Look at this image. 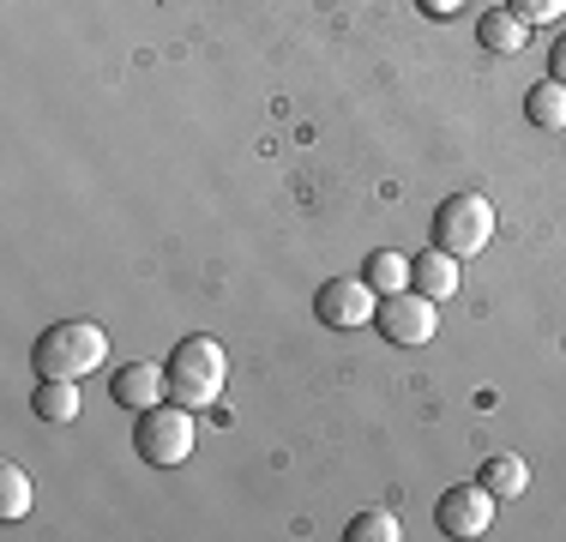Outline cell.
I'll list each match as a JSON object with an SVG mask.
<instances>
[{
	"mask_svg": "<svg viewBox=\"0 0 566 542\" xmlns=\"http://www.w3.org/2000/svg\"><path fill=\"white\" fill-rule=\"evenodd\" d=\"M361 278H368L374 290H380V295H398V290H410V260L386 248V253H374V260L361 265Z\"/></svg>",
	"mask_w": 566,
	"mask_h": 542,
	"instance_id": "cell-14",
	"label": "cell"
},
{
	"mask_svg": "<svg viewBox=\"0 0 566 542\" xmlns=\"http://www.w3.org/2000/svg\"><path fill=\"white\" fill-rule=\"evenodd\" d=\"M103 356H109L103 325H91V320H55L43 337H36L31 368H36V379H85L91 368H103Z\"/></svg>",
	"mask_w": 566,
	"mask_h": 542,
	"instance_id": "cell-2",
	"label": "cell"
},
{
	"mask_svg": "<svg viewBox=\"0 0 566 542\" xmlns=\"http://www.w3.org/2000/svg\"><path fill=\"white\" fill-rule=\"evenodd\" d=\"M494 241V206L482 194H447L434 211V248L458 253V260H476Z\"/></svg>",
	"mask_w": 566,
	"mask_h": 542,
	"instance_id": "cell-3",
	"label": "cell"
},
{
	"mask_svg": "<svg viewBox=\"0 0 566 542\" xmlns=\"http://www.w3.org/2000/svg\"><path fill=\"white\" fill-rule=\"evenodd\" d=\"M374 308H380V290L368 278H332L326 290L314 295V314L338 332H356V325H374Z\"/></svg>",
	"mask_w": 566,
	"mask_h": 542,
	"instance_id": "cell-7",
	"label": "cell"
},
{
	"mask_svg": "<svg viewBox=\"0 0 566 542\" xmlns=\"http://www.w3.org/2000/svg\"><path fill=\"white\" fill-rule=\"evenodd\" d=\"M164 374H169V398L175 404L206 410V404H218V392L229 379V356H223V344L211 332H193V337H181V344L169 350Z\"/></svg>",
	"mask_w": 566,
	"mask_h": 542,
	"instance_id": "cell-1",
	"label": "cell"
},
{
	"mask_svg": "<svg viewBox=\"0 0 566 542\" xmlns=\"http://www.w3.org/2000/svg\"><path fill=\"white\" fill-rule=\"evenodd\" d=\"M524 31H531V24H524L518 12H506V7H494V12H482V19H476V43L494 49V54H518Z\"/></svg>",
	"mask_w": 566,
	"mask_h": 542,
	"instance_id": "cell-11",
	"label": "cell"
},
{
	"mask_svg": "<svg viewBox=\"0 0 566 542\" xmlns=\"http://www.w3.org/2000/svg\"><path fill=\"white\" fill-rule=\"evenodd\" d=\"M374 332H380L386 344H398V350L428 344V337L440 332V320H434V295H410V290L380 295V308H374Z\"/></svg>",
	"mask_w": 566,
	"mask_h": 542,
	"instance_id": "cell-5",
	"label": "cell"
},
{
	"mask_svg": "<svg viewBox=\"0 0 566 542\" xmlns=\"http://www.w3.org/2000/svg\"><path fill=\"white\" fill-rule=\"evenodd\" d=\"M548 79H560V85H566V31L555 37V49H548Z\"/></svg>",
	"mask_w": 566,
	"mask_h": 542,
	"instance_id": "cell-18",
	"label": "cell"
},
{
	"mask_svg": "<svg viewBox=\"0 0 566 542\" xmlns=\"http://www.w3.org/2000/svg\"><path fill=\"white\" fill-rule=\"evenodd\" d=\"M410 283H422V295H434V302L458 295V253L428 248L422 260H410Z\"/></svg>",
	"mask_w": 566,
	"mask_h": 542,
	"instance_id": "cell-10",
	"label": "cell"
},
{
	"mask_svg": "<svg viewBox=\"0 0 566 542\" xmlns=\"http://www.w3.org/2000/svg\"><path fill=\"white\" fill-rule=\"evenodd\" d=\"M344 536H349V542H398L403 531H398V519H392L386 507H374V512H356Z\"/></svg>",
	"mask_w": 566,
	"mask_h": 542,
	"instance_id": "cell-16",
	"label": "cell"
},
{
	"mask_svg": "<svg viewBox=\"0 0 566 542\" xmlns=\"http://www.w3.org/2000/svg\"><path fill=\"white\" fill-rule=\"evenodd\" d=\"M31 410L43 416V423H73V416H78V386H73V379H36Z\"/></svg>",
	"mask_w": 566,
	"mask_h": 542,
	"instance_id": "cell-13",
	"label": "cell"
},
{
	"mask_svg": "<svg viewBox=\"0 0 566 542\" xmlns=\"http://www.w3.org/2000/svg\"><path fill=\"white\" fill-rule=\"evenodd\" d=\"M133 446H139L145 465L169 470L181 465L187 452H193V416H187V404H151V410H139V428H133Z\"/></svg>",
	"mask_w": 566,
	"mask_h": 542,
	"instance_id": "cell-4",
	"label": "cell"
},
{
	"mask_svg": "<svg viewBox=\"0 0 566 542\" xmlns=\"http://www.w3.org/2000/svg\"><path fill=\"white\" fill-rule=\"evenodd\" d=\"M458 7H464V0H422V12H428V19H452Z\"/></svg>",
	"mask_w": 566,
	"mask_h": 542,
	"instance_id": "cell-19",
	"label": "cell"
},
{
	"mask_svg": "<svg viewBox=\"0 0 566 542\" xmlns=\"http://www.w3.org/2000/svg\"><path fill=\"white\" fill-rule=\"evenodd\" d=\"M434 524L447 536H489L494 531V494L482 482H452L434 507Z\"/></svg>",
	"mask_w": 566,
	"mask_h": 542,
	"instance_id": "cell-6",
	"label": "cell"
},
{
	"mask_svg": "<svg viewBox=\"0 0 566 542\" xmlns=\"http://www.w3.org/2000/svg\"><path fill=\"white\" fill-rule=\"evenodd\" d=\"M476 482L489 488L494 500H518L524 488H531V465H524L518 452H494V458H482V470H476Z\"/></svg>",
	"mask_w": 566,
	"mask_h": 542,
	"instance_id": "cell-9",
	"label": "cell"
},
{
	"mask_svg": "<svg viewBox=\"0 0 566 542\" xmlns=\"http://www.w3.org/2000/svg\"><path fill=\"white\" fill-rule=\"evenodd\" d=\"M524 115H531V127H566V85L560 79H543V85L524 91Z\"/></svg>",
	"mask_w": 566,
	"mask_h": 542,
	"instance_id": "cell-12",
	"label": "cell"
},
{
	"mask_svg": "<svg viewBox=\"0 0 566 542\" xmlns=\"http://www.w3.org/2000/svg\"><path fill=\"white\" fill-rule=\"evenodd\" d=\"M24 512H31V477L19 465H0V519L19 524Z\"/></svg>",
	"mask_w": 566,
	"mask_h": 542,
	"instance_id": "cell-15",
	"label": "cell"
},
{
	"mask_svg": "<svg viewBox=\"0 0 566 542\" xmlns=\"http://www.w3.org/2000/svg\"><path fill=\"white\" fill-rule=\"evenodd\" d=\"M115 404L120 410H151V404L169 398V374L157 368V362H127V368L115 374Z\"/></svg>",
	"mask_w": 566,
	"mask_h": 542,
	"instance_id": "cell-8",
	"label": "cell"
},
{
	"mask_svg": "<svg viewBox=\"0 0 566 542\" xmlns=\"http://www.w3.org/2000/svg\"><path fill=\"white\" fill-rule=\"evenodd\" d=\"M506 12H518L524 24H548L566 12V0H506Z\"/></svg>",
	"mask_w": 566,
	"mask_h": 542,
	"instance_id": "cell-17",
	"label": "cell"
}]
</instances>
